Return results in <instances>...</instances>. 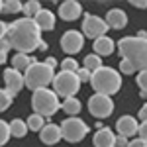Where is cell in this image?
<instances>
[{
	"instance_id": "35",
	"label": "cell",
	"mask_w": 147,
	"mask_h": 147,
	"mask_svg": "<svg viewBox=\"0 0 147 147\" xmlns=\"http://www.w3.org/2000/svg\"><path fill=\"white\" fill-rule=\"evenodd\" d=\"M127 147H147V143L143 141V139H139V137H137V139H134V141H129Z\"/></svg>"
},
{
	"instance_id": "27",
	"label": "cell",
	"mask_w": 147,
	"mask_h": 147,
	"mask_svg": "<svg viewBox=\"0 0 147 147\" xmlns=\"http://www.w3.org/2000/svg\"><path fill=\"white\" fill-rule=\"evenodd\" d=\"M136 80H137V84H139V94L145 98L147 96V71H139V75L136 77Z\"/></svg>"
},
{
	"instance_id": "23",
	"label": "cell",
	"mask_w": 147,
	"mask_h": 147,
	"mask_svg": "<svg viewBox=\"0 0 147 147\" xmlns=\"http://www.w3.org/2000/svg\"><path fill=\"white\" fill-rule=\"evenodd\" d=\"M100 67H102V59H100L98 55L90 53V55H86V57H84V69H86V71L94 73V71H98Z\"/></svg>"
},
{
	"instance_id": "29",
	"label": "cell",
	"mask_w": 147,
	"mask_h": 147,
	"mask_svg": "<svg viewBox=\"0 0 147 147\" xmlns=\"http://www.w3.org/2000/svg\"><path fill=\"white\" fill-rule=\"evenodd\" d=\"M10 104H12V96L6 92V88L0 90V112H6L10 108Z\"/></svg>"
},
{
	"instance_id": "22",
	"label": "cell",
	"mask_w": 147,
	"mask_h": 147,
	"mask_svg": "<svg viewBox=\"0 0 147 147\" xmlns=\"http://www.w3.org/2000/svg\"><path fill=\"white\" fill-rule=\"evenodd\" d=\"M63 110H65L67 114H71V116L79 114L80 112V102H79V98H75V96L65 98V100H63Z\"/></svg>"
},
{
	"instance_id": "3",
	"label": "cell",
	"mask_w": 147,
	"mask_h": 147,
	"mask_svg": "<svg viewBox=\"0 0 147 147\" xmlns=\"http://www.w3.org/2000/svg\"><path fill=\"white\" fill-rule=\"evenodd\" d=\"M90 86L94 88V94H104V96H112L120 90L122 86V77L118 71L110 67H100L98 71L90 73Z\"/></svg>"
},
{
	"instance_id": "36",
	"label": "cell",
	"mask_w": 147,
	"mask_h": 147,
	"mask_svg": "<svg viewBox=\"0 0 147 147\" xmlns=\"http://www.w3.org/2000/svg\"><path fill=\"white\" fill-rule=\"evenodd\" d=\"M139 120L141 122H147V104L141 106V110H139Z\"/></svg>"
},
{
	"instance_id": "32",
	"label": "cell",
	"mask_w": 147,
	"mask_h": 147,
	"mask_svg": "<svg viewBox=\"0 0 147 147\" xmlns=\"http://www.w3.org/2000/svg\"><path fill=\"white\" fill-rule=\"evenodd\" d=\"M77 77H79L80 82H86V80H90V71H86V69L82 67V69L77 71Z\"/></svg>"
},
{
	"instance_id": "5",
	"label": "cell",
	"mask_w": 147,
	"mask_h": 147,
	"mask_svg": "<svg viewBox=\"0 0 147 147\" xmlns=\"http://www.w3.org/2000/svg\"><path fill=\"white\" fill-rule=\"evenodd\" d=\"M32 104H34L35 114H39L41 118H49L61 108L59 104V96H57L53 90L49 88H39V90L34 92L32 96Z\"/></svg>"
},
{
	"instance_id": "26",
	"label": "cell",
	"mask_w": 147,
	"mask_h": 147,
	"mask_svg": "<svg viewBox=\"0 0 147 147\" xmlns=\"http://www.w3.org/2000/svg\"><path fill=\"white\" fill-rule=\"evenodd\" d=\"M10 139V124L0 120V145H6Z\"/></svg>"
},
{
	"instance_id": "6",
	"label": "cell",
	"mask_w": 147,
	"mask_h": 147,
	"mask_svg": "<svg viewBox=\"0 0 147 147\" xmlns=\"http://www.w3.org/2000/svg\"><path fill=\"white\" fill-rule=\"evenodd\" d=\"M80 88V80L77 77V73H67V71H61L59 75L53 77V92L57 96H63V98H71L75 96Z\"/></svg>"
},
{
	"instance_id": "13",
	"label": "cell",
	"mask_w": 147,
	"mask_h": 147,
	"mask_svg": "<svg viewBox=\"0 0 147 147\" xmlns=\"http://www.w3.org/2000/svg\"><path fill=\"white\" fill-rule=\"evenodd\" d=\"M116 127H118V131H120V136L124 137H131L137 134V129H139V124H137V120L134 116H122L118 122H116Z\"/></svg>"
},
{
	"instance_id": "24",
	"label": "cell",
	"mask_w": 147,
	"mask_h": 147,
	"mask_svg": "<svg viewBox=\"0 0 147 147\" xmlns=\"http://www.w3.org/2000/svg\"><path fill=\"white\" fill-rule=\"evenodd\" d=\"M26 124H28V129H32V131H41V127L45 125V122H43V118L39 114H32L26 120Z\"/></svg>"
},
{
	"instance_id": "10",
	"label": "cell",
	"mask_w": 147,
	"mask_h": 147,
	"mask_svg": "<svg viewBox=\"0 0 147 147\" xmlns=\"http://www.w3.org/2000/svg\"><path fill=\"white\" fill-rule=\"evenodd\" d=\"M82 45H84V35L79 34L77 30H69L67 34H63V37H61V49L69 55L79 53L82 49Z\"/></svg>"
},
{
	"instance_id": "19",
	"label": "cell",
	"mask_w": 147,
	"mask_h": 147,
	"mask_svg": "<svg viewBox=\"0 0 147 147\" xmlns=\"http://www.w3.org/2000/svg\"><path fill=\"white\" fill-rule=\"evenodd\" d=\"M10 61H12V69H16V71H24V73L35 63L34 59H32L30 55H26V53H14V57H12Z\"/></svg>"
},
{
	"instance_id": "30",
	"label": "cell",
	"mask_w": 147,
	"mask_h": 147,
	"mask_svg": "<svg viewBox=\"0 0 147 147\" xmlns=\"http://www.w3.org/2000/svg\"><path fill=\"white\" fill-rule=\"evenodd\" d=\"M61 71H67V73H77L79 71V65L75 59H63L61 63Z\"/></svg>"
},
{
	"instance_id": "15",
	"label": "cell",
	"mask_w": 147,
	"mask_h": 147,
	"mask_svg": "<svg viewBox=\"0 0 147 147\" xmlns=\"http://www.w3.org/2000/svg\"><path fill=\"white\" fill-rule=\"evenodd\" d=\"M39 139L45 143V145H55L57 141L61 139V127L55 124H47L41 127L39 131Z\"/></svg>"
},
{
	"instance_id": "2",
	"label": "cell",
	"mask_w": 147,
	"mask_h": 147,
	"mask_svg": "<svg viewBox=\"0 0 147 147\" xmlns=\"http://www.w3.org/2000/svg\"><path fill=\"white\" fill-rule=\"evenodd\" d=\"M118 49H120V55L136 67V71H147V35L124 37L118 41Z\"/></svg>"
},
{
	"instance_id": "12",
	"label": "cell",
	"mask_w": 147,
	"mask_h": 147,
	"mask_svg": "<svg viewBox=\"0 0 147 147\" xmlns=\"http://www.w3.org/2000/svg\"><path fill=\"white\" fill-rule=\"evenodd\" d=\"M80 14H82V6H80L77 0H67V2H63L59 6V16L65 22H75Z\"/></svg>"
},
{
	"instance_id": "4",
	"label": "cell",
	"mask_w": 147,
	"mask_h": 147,
	"mask_svg": "<svg viewBox=\"0 0 147 147\" xmlns=\"http://www.w3.org/2000/svg\"><path fill=\"white\" fill-rule=\"evenodd\" d=\"M53 69H49L45 63H37L35 61L32 67L24 73V86H28L30 90H39V88H47L53 82Z\"/></svg>"
},
{
	"instance_id": "14",
	"label": "cell",
	"mask_w": 147,
	"mask_h": 147,
	"mask_svg": "<svg viewBox=\"0 0 147 147\" xmlns=\"http://www.w3.org/2000/svg\"><path fill=\"white\" fill-rule=\"evenodd\" d=\"M106 26L108 28H114V30H122L127 26V16H125L124 10H120V8H112V10L106 14Z\"/></svg>"
},
{
	"instance_id": "25",
	"label": "cell",
	"mask_w": 147,
	"mask_h": 147,
	"mask_svg": "<svg viewBox=\"0 0 147 147\" xmlns=\"http://www.w3.org/2000/svg\"><path fill=\"white\" fill-rule=\"evenodd\" d=\"M22 2H18V0H6V2H2V12L4 14H16V12H22Z\"/></svg>"
},
{
	"instance_id": "21",
	"label": "cell",
	"mask_w": 147,
	"mask_h": 147,
	"mask_svg": "<svg viewBox=\"0 0 147 147\" xmlns=\"http://www.w3.org/2000/svg\"><path fill=\"white\" fill-rule=\"evenodd\" d=\"M28 134V124L20 120V118H16V120H12L10 122V136L14 137H24Z\"/></svg>"
},
{
	"instance_id": "18",
	"label": "cell",
	"mask_w": 147,
	"mask_h": 147,
	"mask_svg": "<svg viewBox=\"0 0 147 147\" xmlns=\"http://www.w3.org/2000/svg\"><path fill=\"white\" fill-rule=\"evenodd\" d=\"M92 47H94V55L104 57V55H110V53L114 51V41L110 39V37L102 35V37H98V39H94Z\"/></svg>"
},
{
	"instance_id": "40",
	"label": "cell",
	"mask_w": 147,
	"mask_h": 147,
	"mask_svg": "<svg viewBox=\"0 0 147 147\" xmlns=\"http://www.w3.org/2000/svg\"><path fill=\"white\" fill-rule=\"evenodd\" d=\"M0 12H2V0H0Z\"/></svg>"
},
{
	"instance_id": "39",
	"label": "cell",
	"mask_w": 147,
	"mask_h": 147,
	"mask_svg": "<svg viewBox=\"0 0 147 147\" xmlns=\"http://www.w3.org/2000/svg\"><path fill=\"white\" fill-rule=\"evenodd\" d=\"M136 8H147V0H134L131 2Z\"/></svg>"
},
{
	"instance_id": "1",
	"label": "cell",
	"mask_w": 147,
	"mask_h": 147,
	"mask_svg": "<svg viewBox=\"0 0 147 147\" xmlns=\"http://www.w3.org/2000/svg\"><path fill=\"white\" fill-rule=\"evenodd\" d=\"M6 39H8L12 49H16V53H26V55L39 49V45L43 43L41 41V30L30 18H20L16 22L8 24Z\"/></svg>"
},
{
	"instance_id": "11",
	"label": "cell",
	"mask_w": 147,
	"mask_h": 147,
	"mask_svg": "<svg viewBox=\"0 0 147 147\" xmlns=\"http://www.w3.org/2000/svg\"><path fill=\"white\" fill-rule=\"evenodd\" d=\"M4 82H6V92L14 98L24 86V75L16 69H6L4 71Z\"/></svg>"
},
{
	"instance_id": "37",
	"label": "cell",
	"mask_w": 147,
	"mask_h": 147,
	"mask_svg": "<svg viewBox=\"0 0 147 147\" xmlns=\"http://www.w3.org/2000/svg\"><path fill=\"white\" fill-rule=\"evenodd\" d=\"M6 32H8V24L6 22H0V39L6 37Z\"/></svg>"
},
{
	"instance_id": "31",
	"label": "cell",
	"mask_w": 147,
	"mask_h": 147,
	"mask_svg": "<svg viewBox=\"0 0 147 147\" xmlns=\"http://www.w3.org/2000/svg\"><path fill=\"white\" fill-rule=\"evenodd\" d=\"M120 71H122L124 75H131V73H136V67H134L127 59H122V61H120Z\"/></svg>"
},
{
	"instance_id": "33",
	"label": "cell",
	"mask_w": 147,
	"mask_h": 147,
	"mask_svg": "<svg viewBox=\"0 0 147 147\" xmlns=\"http://www.w3.org/2000/svg\"><path fill=\"white\" fill-rule=\"evenodd\" d=\"M137 134H139V139H143L147 143V122H143V124L139 125V129H137Z\"/></svg>"
},
{
	"instance_id": "38",
	"label": "cell",
	"mask_w": 147,
	"mask_h": 147,
	"mask_svg": "<svg viewBox=\"0 0 147 147\" xmlns=\"http://www.w3.org/2000/svg\"><path fill=\"white\" fill-rule=\"evenodd\" d=\"M43 63H45V65H47L49 69H55V67H57V61L53 59V57H47V59L43 61Z\"/></svg>"
},
{
	"instance_id": "34",
	"label": "cell",
	"mask_w": 147,
	"mask_h": 147,
	"mask_svg": "<svg viewBox=\"0 0 147 147\" xmlns=\"http://www.w3.org/2000/svg\"><path fill=\"white\" fill-rule=\"evenodd\" d=\"M127 137H124V136H116V147H127Z\"/></svg>"
},
{
	"instance_id": "8",
	"label": "cell",
	"mask_w": 147,
	"mask_h": 147,
	"mask_svg": "<svg viewBox=\"0 0 147 147\" xmlns=\"http://www.w3.org/2000/svg\"><path fill=\"white\" fill-rule=\"evenodd\" d=\"M88 112L94 118H106L114 112V102L110 96L104 94H92L88 98Z\"/></svg>"
},
{
	"instance_id": "20",
	"label": "cell",
	"mask_w": 147,
	"mask_h": 147,
	"mask_svg": "<svg viewBox=\"0 0 147 147\" xmlns=\"http://www.w3.org/2000/svg\"><path fill=\"white\" fill-rule=\"evenodd\" d=\"M22 12L26 14L24 18H30V20H34L35 16H37V14L41 12V4H39L37 0H28V2H24Z\"/></svg>"
},
{
	"instance_id": "7",
	"label": "cell",
	"mask_w": 147,
	"mask_h": 147,
	"mask_svg": "<svg viewBox=\"0 0 147 147\" xmlns=\"http://www.w3.org/2000/svg\"><path fill=\"white\" fill-rule=\"evenodd\" d=\"M59 127H61V137L67 139L69 143H79V141H82V137L88 134V125L80 118H75V116L63 120V124Z\"/></svg>"
},
{
	"instance_id": "28",
	"label": "cell",
	"mask_w": 147,
	"mask_h": 147,
	"mask_svg": "<svg viewBox=\"0 0 147 147\" xmlns=\"http://www.w3.org/2000/svg\"><path fill=\"white\" fill-rule=\"evenodd\" d=\"M12 47L10 43H8V39L6 37H2L0 39V65L4 63V61H8V51H10Z\"/></svg>"
},
{
	"instance_id": "9",
	"label": "cell",
	"mask_w": 147,
	"mask_h": 147,
	"mask_svg": "<svg viewBox=\"0 0 147 147\" xmlns=\"http://www.w3.org/2000/svg\"><path fill=\"white\" fill-rule=\"evenodd\" d=\"M108 32V26L106 22L98 18V16H94V14H86L84 16V22H82V34L86 35V37H90V39H98L102 35H106Z\"/></svg>"
},
{
	"instance_id": "17",
	"label": "cell",
	"mask_w": 147,
	"mask_h": 147,
	"mask_svg": "<svg viewBox=\"0 0 147 147\" xmlns=\"http://www.w3.org/2000/svg\"><path fill=\"white\" fill-rule=\"evenodd\" d=\"M34 22H35V26H37L39 30L51 32V30L55 28V16H53V12L43 10V8H41V12H39V14L34 18Z\"/></svg>"
},
{
	"instance_id": "16",
	"label": "cell",
	"mask_w": 147,
	"mask_h": 147,
	"mask_svg": "<svg viewBox=\"0 0 147 147\" xmlns=\"http://www.w3.org/2000/svg\"><path fill=\"white\" fill-rule=\"evenodd\" d=\"M94 147H116V136L110 127H102L94 134Z\"/></svg>"
}]
</instances>
